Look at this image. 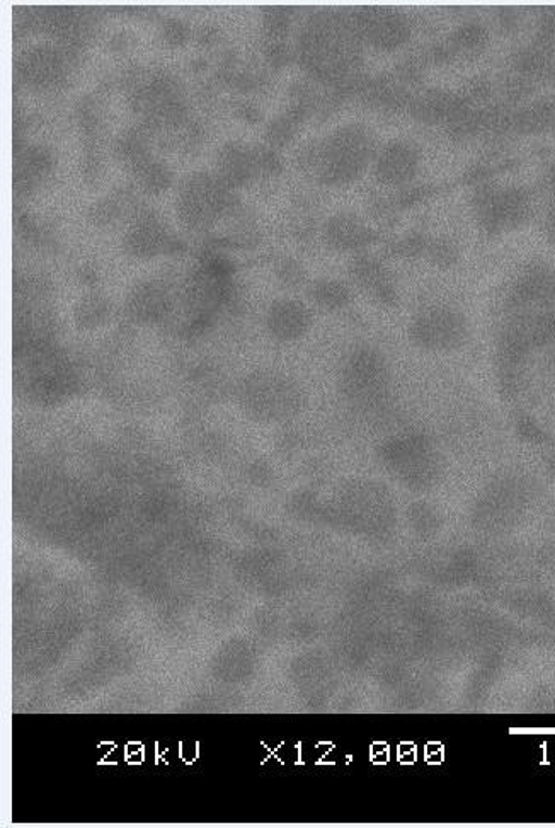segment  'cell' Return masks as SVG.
<instances>
[{"mask_svg":"<svg viewBox=\"0 0 555 828\" xmlns=\"http://www.w3.org/2000/svg\"><path fill=\"white\" fill-rule=\"evenodd\" d=\"M169 235L164 231L154 217H142L139 222L130 229L125 240V246H127L128 253L139 258H151V256L159 255L163 249H167L169 246Z\"/></svg>","mask_w":555,"mask_h":828,"instance_id":"obj_13","label":"cell"},{"mask_svg":"<svg viewBox=\"0 0 555 828\" xmlns=\"http://www.w3.org/2000/svg\"><path fill=\"white\" fill-rule=\"evenodd\" d=\"M351 273L361 287L366 288L375 299L384 303H392L396 300V287L392 280L377 259L372 256H360L354 259Z\"/></svg>","mask_w":555,"mask_h":828,"instance_id":"obj_14","label":"cell"},{"mask_svg":"<svg viewBox=\"0 0 555 828\" xmlns=\"http://www.w3.org/2000/svg\"><path fill=\"white\" fill-rule=\"evenodd\" d=\"M426 251L433 261L438 264H452L455 261V247L449 243H435L426 246Z\"/></svg>","mask_w":555,"mask_h":828,"instance_id":"obj_22","label":"cell"},{"mask_svg":"<svg viewBox=\"0 0 555 828\" xmlns=\"http://www.w3.org/2000/svg\"><path fill=\"white\" fill-rule=\"evenodd\" d=\"M312 297L319 306L324 307L327 311H339L343 307L348 306L351 300V294L345 283L336 282V280H319L313 283Z\"/></svg>","mask_w":555,"mask_h":828,"instance_id":"obj_18","label":"cell"},{"mask_svg":"<svg viewBox=\"0 0 555 828\" xmlns=\"http://www.w3.org/2000/svg\"><path fill=\"white\" fill-rule=\"evenodd\" d=\"M278 275L288 285H300L304 282V270H301L300 264L295 263L292 259H285L280 264V273Z\"/></svg>","mask_w":555,"mask_h":828,"instance_id":"obj_23","label":"cell"},{"mask_svg":"<svg viewBox=\"0 0 555 828\" xmlns=\"http://www.w3.org/2000/svg\"><path fill=\"white\" fill-rule=\"evenodd\" d=\"M373 154L369 130L360 125L339 128L310 152V163L327 184H346L357 180Z\"/></svg>","mask_w":555,"mask_h":828,"instance_id":"obj_2","label":"cell"},{"mask_svg":"<svg viewBox=\"0 0 555 828\" xmlns=\"http://www.w3.org/2000/svg\"><path fill=\"white\" fill-rule=\"evenodd\" d=\"M353 20L361 40L373 44L375 49H397L409 35L408 21L393 9L375 5L361 8L353 14Z\"/></svg>","mask_w":555,"mask_h":828,"instance_id":"obj_7","label":"cell"},{"mask_svg":"<svg viewBox=\"0 0 555 828\" xmlns=\"http://www.w3.org/2000/svg\"><path fill=\"white\" fill-rule=\"evenodd\" d=\"M360 43L353 16L322 11L301 31L300 61L318 79L337 82L357 68Z\"/></svg>","mask_w":555,"mask_h":828,"instance_id":"obj_1","label":"cell"},{"mask_svg":"<svg viewBox=\"0 0 555 828\" xmlns=\"http://www.w3.org/2000/svg\"><path fill=\"white\" fill-rule=\"evenodd\" d=\"M258 154L238 144H227L219 156L220 180L227 186H237L249 180L258 168Z\"/></svg>","mask_w":555,"mask_h":828,"instance_id":"obj_15","label":"cell"},{"mask_svg":"<svg viewBox=\"0 0 555 828\" xmlns=\"http://www.w3.org/2000/svg\"><path fill=\"white\" fill-rule=\"evenodd\" d=\"M53 168V157L41 147H31L16 160V187L31 186Z\"/></svg>","mask_w":555,"mask_h":828,"instance_id":"obj_17","label":"cell"},{"mask_svg":"<svg viewBox=\"0 0 555 828\" xmlns=\"http://www.w3.org/2000/svg\"><path fill=\"white\" fill-rule=\"evenodd\" d=\"M164 37L171 44L184 43L188 38V26L179 20H171L164 26Z\"/></svg>","mask_w":555,"mask_h":828,"instance_id":"obj_24","label":"cell"},{"mask_svg":"<svg viewBox=\"0 0 555 828\" xmlns=\"http://www.w3.org/2000/svg\"><path fill=\"white\" fill-rule=\"evenodd\" d=\"M167 306L169 300L166 288L160 283L149 282L131 292L128 309L140 321H157L167 311Z\"/></svg>","mask_w":555,"mask_h":828,"instance_id":"obj_16","label":"cell"},{"mask_svg":"<svg viewBox=\"0 0 555 828\" xmlns=\"http://www.w3.org/2000/svg\"><path fill=\"white\" fill-rule=\"evenodd\" d=\"M480 220L489 231L498 232L503 229L520 225L530 211L528 196L521 190H506L492 193L480 202Z\"/></svg>","mask_w":555,"mask_h":828,"instance_id":"obj_8","label":"cell"},{"mask_svg":"<svg viewBox=\"0 0 555 828\" xmlns=\"http://www.w3.org/2000/svg\"><path fill=\"white\" fill-rule=\"evenodd\" d=\"M268 329L278 341H295L309 331L312 315L301 302L280 299L271 303L267 315Z\"/></svg>","mask_w":555,"mask_h":828,"instance_id":"obj_9","label":"cell"},{"mask_svg":"<svg viewBox=\"0 0 555 828\" xmlns=\"http://www.w3.org/2000/svg\"><path fill=\"white\" fill-rule=\"evenodd\" d=\"M325 240L341 251H358L372 243L373 234L358 217L339 214L325 225Z\"/></svg>","mask_w":555,"mask_h":828,"instance_id":"obj_11","label":"cell"},{"mask_svg":"<svg viewBox=\"0 0 555 828\" xmlns=\"http://www.w3.org/2000/svg\"><path fill=\"white\" fill-rule=\"evenodd\" d=\"M411 338L425 350H455L467 338V323L464 315L450 307H431L414 318Z\"/></svg>","mask_w":555,"mask_h":828,"instance_id":"obj_6","label":"cell"},{"mask_svg":"<svg viewBox=\"0 0 555 828\" xmlns=\"http://www.w3.org/2000/svg\"><path fill=\"white\" fill-rule=\"evenodd\" d=\"M416 171L417 154L411 145L392 142L378 156L377 178L385 184L408 183Z\"/></svg>","mask_w":555,"mask_h":828,"instance_id":"obj_10","label":"cell"},{"mask_svg":"<svg viewBox=\"0 0 555 828\" xmlns=\"http://www.w3.org/2000/svg\"><path fill=\"white\" fill-rule=\"evenodd\" d=\"M551 184L552 186H554V190H555V166L554 168H552V171H551Z\"/></svg>","mask_w":555,"mask_h":828,"instance_id":"obj_25","label":"cell"},{"mask_svg":"<svg viewBox=\"0 0 555 828\" xmlns=\"http://www.w3.org/2000/svg\"><path fill=\"white\" fill-rule=\"evenodd\" d=\"M297 113L294 115H285L282 118L273 121L270 130H268V139L271 140V144L282 145L286 144V140L294 135V127L297 125Z\"/></svg>","mask_w":555,"mask_h":828,"instance_id":"obj_21","label":"cell"},{"mask_svg":"<svg viewBox=\"0 0 555 828\" xmlns=\"http://www.w3.org/2000/svg\"><path fill=\"white\" fill-rule=\"evenodd\" d=\"M227 207V184L207 172L191 174L179 187V217L188 228L196 231L210 228Z\"/></svg>","mask_w":555,"mask_h":828,"instance_id":"obj_5","label":"cell"},{"mask_svg":"<svg viewBox=\"0 0 555 828\" xmlns=\"http://www.w3.org/2000/svg\"><path fill=\"white\" fill-rule=\"evenodd\" d=\"M243 402L258 418L283 419L300 411L301 392L285 375L258 372L244 380Z\"/></svg>","mask_w":555,"mask_h":828,"instance_id":"obj_4","label":"cell"},{"mask_svg":"<svg viewBox=\"0 0 555 828\" xmlns=\"http://www.w3.org/2000/svg\"><path fill=\"white\" fill-rule=\"evenodd\" d=\"M107 315H109V303L100 295H89L77 303L76 323L82 329H94L107 321Z\"/></svg>","mask_w":555,"mask_h":828,"instance_id":"obj_19","label":"cell"},{"mask_svg":"<svg viewBox=\"0 0 555 828\" xmlns=\"http://www.w3.org/2000/svg\"><path fill=\"white\" fill-rule=\"evenodd\" d=\"M64 76V59L53 49H35L24 56L23 77L29 85L50 88Z\"/></svg>","mask_w":555,"mask_h":828,"instance_id":"obj_12","label":"cell"},{"mask_svg":"<svg viewBox=\"0 0 555 828\" xmlns=\"http://www.w3.org/2000/svg\"><path fill=\"white\" fill-rule=\"evenodd\" d=\"M341 390L360 410H382L390 392L389 368L384 357L372 348L354 350L343 365Z\"/></svg>","mask_w":555,"mask_h":828,"instance_id":"obj_3","label":"cell"},{"mask_svg":"<svg viewBox=\"0 0 555 828\" xmlns=\"http://www.w3.org/2000/svg\"><path fill=\"white\" fill-rule=\"evenodd\" d=\"M135 174L140 186L149 193L164 192V190H167L172 183V174L166 164L154 163V160L145 164V166L140 168Z\"/></svg>","mask_w":555,"mask_h":828,"instance_id":"obj_20","label":"cell"}]
</instances>
